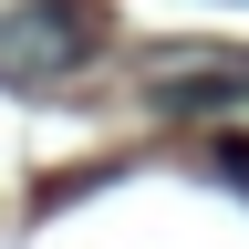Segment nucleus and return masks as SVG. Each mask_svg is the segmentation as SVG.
<instances>
[{
    "label": "nucleus",
    "instance_id": "f03ea898",
    "mask_svg": "<svg viewBox=\"0 0 249 249\" xmlns=\"http://www.w3.org/2000/svg\"><path fill=\"white\" fill-rule=\"evenodd\" d=\"M93 52V21L73 0H11L0 11V83H52Z\"/></svg>",
    "mask_w": 249,
    "mask_h": 249
},
{
    "label": "nucleus",
    "instance_id": "f257e3e1",
    "mask_svg": "<svg viewBox=\"0 0 249 249\" xmlns=\"http://www.w3.org/2000/svg\"><path fill=\"white\" fill-rule=\"evenodd\" d=\"M145 93L166 114H229V104H249V52L239 42H156Z\"/></svg>",
    "mask_w": 249,
    "mask_h": 249
}]
</instances>
